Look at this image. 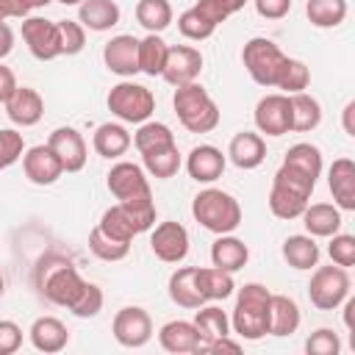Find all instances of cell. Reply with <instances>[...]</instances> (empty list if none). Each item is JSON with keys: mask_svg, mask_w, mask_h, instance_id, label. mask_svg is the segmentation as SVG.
<instances>
[{"mask_svg": "<svg viewBox=\"0 0 355 355\" xmlns=\"http://www.w3.org/2000/svg\"><path fill=\"white\" fill-rule=\"evenodd\" d=\"M172 6L169 0H139L136 3V19L147 33H161L172 25Z\"/></svg>", "mask_w": 355, "mask_h": 355, "instance_id": "cell-38", "label": "cell"}, {"mask_svg": "<svg viewBox=\"0 0 355 355\" xmlns=\"http://www.w3.org/2000/svg\"><path fill=\"white\" fill-rule=\"evenodd\" d=\"M252 6L263 19H283L291 11V0H252Z\"/></svg>", "mask_w": 355, "mask_h": 355, "instance_id": "cell-51", "label": "cell"}, {"mask_svg": "<svg viewBox=\"0 0 355 355\" xmlns=\"http://www.w3.org/2000/svg\"><path fill=\"white\" fill-rule=\"evenodd\" d=\"M349 275L344 266H313L311 283H308V300L316 311H336L349 297Z\"/></svg>", "mask_w": 355, "mask_h": 355, "instance_id": "cell-9", "label": "cell"}, {"mask_svg": "<svg viewBox=\"0 0 355 355\" xmlns=\"http://www.w3.org/2000/svg\"><path fill=\"white\" fill-rule=\"evenodd\" d=\"M352 114H355V100H349L341 111V122H344V133L347 136H355V125H352Z\"/></svg>", "mask_w": 355, "mask_h": 355, "instance_id": "cell-56", "label": "cell"}, {"mask_svg": "<svg viewBox=\"0 0 355 355\" xmlns=\"http://www.w3.org/2000/svg\"><path fill=\"white\" fill-rule=\"evenodd\" d=\"M0 11L6 19H25L28 17V6L22 0H0Z\"/></svg>", "mask_w": 355, "mask_h": 355, "instance_id": "cell-53", "label": "cell"}, {"mask_svg": "<svg viewBox=\"0 0 355 355\" xmlns=\"http://www.w3.org/2000/svg\"><path fill=\"white\" fill-rule=\"evenodd\" d=\"M327 189L338 211H355V161L336 158L327 169Z\"/></svg>", "mask_w": 355, "mask_h": 355, "instance_id": "cell-19", "label": "cell"}, {"mask_svg": "<svg viewBox=\"0 0 355 355\" xmlns=\"http://www.w3.org/2000/svg\"><path fill=\"white\" fill-rule=\"evenodd\" d=\"M197 286L205 302H222L236 291L233 275L216 266H197Z\"/></svg>", "mask_w": 355, "mask_h": 355, "instance_id": "cell-34", "label": "cell"}, {"mask_svg": "<svg viewBox=\"0 0 355 355\" xmlns=\"http://www.w3.org/2000/svg\"><path fill=\"white\" fill-rule=\"evenodd\" d=\"M58 31V53L61 55H78L86 47V28L75 19H55Z\"/></svg>", "mask_w": 355, "mask_h": 355, "instance_id": "cell-42", "label": "cell"}, {"mask_svg": "<svg viewBox=\"0 0 355 355\" xmlns=\"http://www.w3.org/2000/svg\"><path fill=\"white\" fill-rule=\"evenodd\" d=\"M55 3H64V6H78L80 0H55Z\"/></svg>", "mask_w": 355, "mask_h": 355, "instance_id": "cell-58", "label": "cell"}, {"mask_svg": "<svg viewBox=\"0 0 355 355\" xmlns=\"http://www.w3.org/2000/svg\"><path fill=\"white\" fill-rule=\"evenodd\" d=\"M280 252H283V261H286L291 269H300V272L313 269V266L319 263V255H322L316 239L308 236V233H294V236H288V239L283 241Z\"/></svg>", "mask_w": 355, "mask_h": 355, "instance_id": "cell-31", "label": "cell"}, {"mask_svg": "<svg viewBox=\"0 0 355 355\" xmlns=\"http://www.w3.org/2000/svg\"><path fill=\"white\" fill-rule=\"evenodd\" d=\"M97 227H100L105 236L116 239V241H133V236L144 233L141 225L136 222V216H133L122 202L105 208L103 216H100V222H97Z\"/></svg>", "mask_w": 355, "mask_h": 355, "instance_id": "cell-33", "label": "cell"}, {"mask_svg": "<svg viewBox=\"0 0 355 355\" xmlns=\"http://www.w3.org/2000/svg\"><path fill=\"white\" fill-rule=\"evenodd\" d=\"M283 164L294 166L297 172L308 175L311 180H319V175H322V150L316 144H311V141H297L283 155Z\"/></svg>", "mask_w": 355, "mask_h": 355, "instance_id": "cell-37", "label": "cell"}, {"mask_svg": "<svg viewBox=\"0 0 355 355\" xmlns=\"http://www.w3.org/2000/svg\"><path fill=\"white\" fill-rule=\"evenodd\" d=\"M150 250L164 263H180L189 255V230L180 222H158L150 227Z\"/></svg>", "mask_w": 355, "mask_h": 355, "instance_id": "cell-12", "label": "cell"}, {"mask_svg": "<svg viewBox=\"0 0 355 355\" xmlns=\"http://www.w3.org/2000/svg\"><path fill=\"white\" fill-rule=\"evenodd\" d=\"M208 352H211V355H216V352H241V344L233 341L230 336H222V338H216V341L208 347Z\"/></svg>", "mask_w": 355, "mask_h": 355, "instance_id": "cell-55", "label": "cell"}, {"mask_svg": "<svg viewBox=\"0 0 355 355\" xmlns=\"http://www.w3.org/2000/svg\"><path fill=\"white\" fill-rule=\"evenodd\" d=\"M202 72V53L191 44H172L166 53V64L161 78L169 86H183V83H194Z\"/></svg>", "mask_w": 355, "mask_h": 355, "instance_id": "cell-13", "label": "cell"}, {"mask_svg": "<svg viewBox=\"0 0 355 355\" xmlns=\"http://www.w3.org/2000/svg\"><path fill=\"white\" fill-rule=\"evenodd\" d=\"M103 302H105L103 288H100L97 283H86L80 300L72 305V316H78V319H92V316H97V313L103 311Z\"/></svg>", "mask_w": 355, "mask_h": 355, "instance_id": "cell-49", "label": "cell"}, {"mask_svg": "<svg viewBox=\"0 0 355 355\" xmlns=\"http://www.w3.org/2000/svg\"><path fill=\"white\" fill-rule=\"evenodd\" d=\"M327 255H330V261L336 263V266H344V269H349L352 263H355V236H349V233H333L330 236V244H327Z\"/></svg>", "mask_w": 355, "mask_h": 355, "instance_id": "cell-48", "label": "cell"}, {"mask_svg": "<svg viewBox=\"0 0 355 355\" xmlns=\"http://www.w3.org/2000/svg\"><path fill=\"white\" fill-rule=\"evenodd\" d=\"M119 19H122V11L114 0H80L78 3V22L86 31L105 33V31L116 28Z\"/></svg>", "mask_w": 355, "mask_h": 355, "instance_id": "cell-25", "label": "cell"}, {"mask_svg": "<svg viewBox=\"0 0 355 355\" xmlns=\"http://www.w3.org/2000/svg\"><path fill=\"white\" fill-rule=\"evenodd\" d=\"M89 250H92V255L94 258H100V261H122V258H128V252H130V241H116V239H111V236H105L97 225L89 230Z\"/></svg>", "mask_w": 355, "mask_h": 355, "instance_id": "cell-41", "label": "cell"}, {"mask_svg": "<svg viewBox=\"0 0 355 355\" xmlns=\"http://www.w3.org/2000/svg\"><path fill=\"white\" fill-rule=\"evenodd\" d=\"M286 53L266 36H252L250 42H244L241 47V64L244 69L250 72V78L258 83V86H266V89H275L277 86V78L286 67Z\"/></svg>", "mask_w": 355, "mask_h": 355, "instance_id": "cell-7", "label": "cell"}, {"mask_svg": "<svg viewBox=\"0 0 355 355\" xmlns=\"http://www.w3.org/2000/svg\"><path fill=\"white\" fill-rule=\"evenodd\" d=\"M166 53H169V44L161 39V33H147L144 39H139V72L150 78L161 75L166 64Z\"/></svg>", "mask_w": 355, "mask_h": 355, "instance_id": "cell-35", "label": "cell"}, {"mask_svg": "<svg viewBox=\"0 0 355 355\" xmlns=\"http://www.w3.org/2000/svg\"><path fill=\"white\" fill-rule=\"evenodd\" d=\"M22 153H25L22 133L14 128H0V169H8L17 161H22Z\"/></svg>", "mask_w": 355, "mask_h": 355, "instance_id": "cell-46", "label": "cell"}, {"mask_svg": "<svg viewBox=\"0 0 355 355\" xmlns=\"http://www.w3.org/2000/svg\"><path fill=\"white\" fill-rule=\"evenodd\" d=\"M316 189V180H311L308 175L297 172L288 164H280V169L272 178V189H269V211L277 219H297L305 205L311 202V194Z\"/></svg>", "mask_w": 355, "mask_h": 355, "instance_id": "cell-3", "label": "cell"}, {"mask_svg": "<svg viewBox=\"0 0 355 355\" xmlns=\"http://www.w3.org/2000/svg\"><path fill=\"white\" fill-rule=\"evenodd\" d=\"M25 6H28V11H33V8H44V6H50V3H55V0H22Z\"/></svg>", "mask_w": 355, "mask_h": 355, "instance_id": "cell-57", "label": "cell"}, {"mask_svg": "<svg viewBox=\"0 0 355 355\" xmlns=\"http://www.w3.org/2000/svg\"><path fill=\"white\" fill-rule=\"evenodd\" d=\"M22 172L36 186H53L64 175V166L47 144H36L22 153Z\"/></svg>", "mask_w": 355, "mask_h": 355, "instance_id": "cell-17", "label": "cell"}, {"mask_svg": "<svg viewBox=\"0 0 355 355\" xmlns=\"http://www.w3.org/2000/svg\"><path fill=\"white\" fill-rule=\"evenodd\" d=\"M191 216L214 236H222V233H233L241 225V205L230 191L202 189L191 200Z\"/></svg>", "mask_w": 355, "mask_h": 355, "instance_id": "cell-5", "label": "cell"}, {"mask_svg": "<svg viewBox=\"0 0 355 355\" xmlns=\"http://www.w3.org/2000/svg\"><path fill=\"white\" fill-rule=\"evenodd\" d=\"M47 147L58 155L64 172H80L86 166V158H89V147H86V139L80 130L69 128V125H61L50 133L47 139Z\"/></svg>", "mask_w": 355, "mask_h": 355, "instance_id": "cell-14", "label": "cell"}, {"mask_svg": "<svg viewBox=\"0 0 355 355\" xmlns=\"http://www.w3.org/2000/svg\"><path fill=\"white\" fill-rule=\"evenodd\" d=\"M28 336H31L33 349L47 352V355L61 352L69 344V330H67V324L58 316H39V319H33Z\"/></svg>", "mask_w": 355, "mask_h": 355, "instance_id": "cell-23", "label": "cell"}, {"mask_svg": "<svg viewBox=\"0 0 355 355\" xmlns=\"http://www.w3.org/2000/svg\"><path fill=\"white\" fill-rule=\"evenodd\" d=\"M22 347V327L11 319H0V355H14Z\"/></svg>", "mask_w": 355, "mask_h": 355, "instance_id": "cell-50", "label": "cell"}, {"mask_svg": "<svg viewBox=\"0 0 355 355\" xmlns=\"http://www.w3.org/2000/svg\"><path fill=\"white\" fill-rule=\"evenodd\" d=\"M288 108H291V133H311L322 125V105L313 94L308 92L288 94Z\"/></svg>", "mask_w": 355, "mask_h": 355, "instance_id": "cell-32", "label": "cell"}, {"mask_svg": "<svg viewBox=\"0 0 355 355\" xmlns=\"http://www.w3.org/2000/svg\"><path fill=\"white\" fill-rule=\"evenodd\" d=\"M194 327H197V338H200V349L197 352H208V347L222 338V336H230V316L219 308V305H208L202 302L194 313Z\"/></svg>", "mask_w": 355, "mask_h": 355, "instance_id": "cell-22", "label": "cell"}, {"mask_svg": "<svg viewBox=\"0 0 355 355\" xmlns=\"http://www.w3.org/2000/svg\"><path fill=\"white\" fill-rule=\"evenodd\" d=\"M247 261H250V247L233 233H222L211 244V266H216V269L236 275L239 269L247 266Z\"/></svg>", "mask_w": 355, "mask_h": 355, "instance_id": "cell-24", "label": "cell"}, {"mask_svg": "<svg viewBox=\"0 0 355 355\" xmlns=\"http://www.w3.org/2000/svg\"><path fill=\"white\" fill-rule=\"evenodd\" d=\"M305 17L313 28H338L347 19V0H308Z\"/></svg>", "mask_w": 355, "mask_h": 355, "instance_id": "cell-39", "label": "cell"}, {"mask_svg": "<svg viewBox=\"0 0 355 355\" xmlns=\"http://www.w3.org/2000/svg\"><path fill=\"white\" fill-rule=\"evenodd\" d=\"M133 144H136V150H139V155L141 153H153V150H164V147H172L175 144V133H172V128L169 125H164V122H141L139 125V130L133 133Z\"/></svg>", "mask_w": 355, "mask_h": 355, "instance_id": "cell-40", "label": "cell"}, {"mask_svg": "<svg viewBox=\"0 0 355 355\" xmlns=\"http://www.w3.org/2000/svg\"><path fill=\"white\" fill-rule=\"evenodd\" d=\"M172 108H175L180 125L189 133H211L219 125V105L214 103V97L208 94V89L200 86L197 80L194 83L175 86Z\"/></svg>", "mask_w": 355, "mask_h": 355, "instance_id": "cell-4", "label": "cell"}, {"mask_svg": "<svg viewBox=\"0 0 355 355\" xmlns=\"http://www.w3.org/2000/svg\"><path fill=\"white\" fill-rule=\"evenodd\" d=\"M86 277L69 263V261H50L39 269V291L47 302L61 305L67 311H72V305L80 300L83 288H86Z\"/></svg>", "mask_w": 355, "mask_h": 355, "instance_id": "cell-6", "label": "cell"}, {"mask_svg": "<svg viewBox=\"0 0 355 355\" xmlns=\"http://www.w3.org/2000/svg\"><path fill=\"white\" fill-rule=\"evenodd\" d=\"M17 75H14V69L11 67H3L0 64V105H6V100L17 92Z\"/></svg>", "mask_w": 355, "mask_h": 355, "instance_id": "cell-52", "label": "cell"}, {"mask_svg": "<svg viewBox=\"0 0 355 355\" xmlns=\"http://www.w3.org/2000/svg\"><path fill=\"white\" fill-rule=\"evenodd\" d=\"M302 322V313H300V305L288 297V294H272L269 300V336H291L297 333Z\"/></svg>", "mask_w": 355, "mask_h": 355, "instance_id": "cell-29", "label": "cell"}, {"mask_svg": "<svg viewBox=\"0 0 355 355\" xmlns=\"http://www.w3.org/2000/svg\"><path fill=\"white\" fill-rule=\"evenodd\" d=\"M22 42L28 44L31 55L39 61H53L58 58V31L53 19L44 17H25L22 19Z\"/></svg>", "mask_w": 355, "mask_h": 355, "instance_id": "cell-15", "label": "cell"}, {"mask_svg": "<svg viewBox=\"0 0 355 355\" xmlns=\"http://www.w3.org/2000/svg\"><path fill=\"white\" fill-rule=\"evenodd\" d=\"M166 291L175 305L189 308V311H197L205 302L197 286V266H178L166 280Z\"/></svg>", "mask_w": 355, "mask_h": 355, "instance_id": "cell-26", "label": "cell"}, {"mask_svg": "<svg viewBox=\"0 0 355 355\" xmlns=\"http://www.w3.org/2000/svg\"><path fill=\"white\" fill-rule=\"evenodd\" d=\"M6 114L17 128H33L44 116V97L31 86H17L6 100Z\"/></svg>", "mask_w": 355, "mask_h": 355, "instance_id": "cell-20", "label": "cell"}, {"mask_svg": "<svg viewBox=\"0 0 355 355\" xmlns=\"http://www.w3.org/2000/svg\"><path fill=\"white\" fill-rule=\"evenodd\" d=\"M178 31H180L186 39H191V42H205V39L214 36L216 25H211L205 17H200V14L194 11V6H191V8H186V11L178 17Z\"/></svg>", "mask_w": 355, "mask_h": 355, "instance_id": "cell-45", "label": "cell"}, {"mask_svg": "<svg viewBox=\"0 0 355 355\" xmlns=\"http://www.w3.org/2000/svg\"><path fill=\"white\" fill-rule=\"evenodd\" d=\"M311 83V69L300 61V58H286V67L277 78V86L283 94H297V92H305Z\"/></svg>", "mask_w": 355, "mask_h": 355, "instance_id": "cell-43", "label": "cell"}, {"mask_svg": "<svg viewBox=\"0 0 355 355\" xmlns=\"http://www.w3.org/2000/svg\"><path fill=\"white\" fill-rule=\"evenodd\" d=\"M158 344L166 352L183 355V352H197L200 349V338H197V327L194 322L186 319H172L158 330Z\"/></svg>", "mask_w": 355, "mask_h": 355, "instance_id": "cell-30", "label": "cell"}, {"mask_svg": "<svg viewBox=\"0 0 355 355\" xmlns=\"http://www.w3.org/2000/svg\"><path fill=\"white\" fill-rule=\"evenodd\" d=\"M227 161L239 169H258L263 161H266V141L261 133H252V130H241L230 139L227 144Z\"/></svg>", "mask_w": 355, "mask_h": 355, "instance_id": "cell-21", "label": "cell"}, {"mask_svg": "<svg viewBox=\"0 0 355 355\" xmlns=\"http://www.w3.org/2000/svg\"><path fill=\"white\" fill-rule=\"evenodd\" d=\"M133 144V136L128 133V128L122 122H103L97 125L94 136H92V147L97 155L114 161V158H122Z\"/></svg>", "mask_w": 355, "mask_h": 355, "instance_id": "cell-27", "label": "cell"}, {"mask_svg": "<svg viewBox=\"0 0 355 355\" xmlns=\"http://www.w3.org/2000/svg\"><path fill=\"white\" fill-rule=\"evenodd\" d=\"M0 22H6V17H3V11H0Z\"/></svg>", "mask_w": 355, "mask_h": 355, "instance_id": "cell-60", "label": "cell"}, {"mask_svg": "<svg viewBox=\"0 0 355 355\" xmlns=\"http://www.w3.org/2000/svg\"><path fill=\"white\" fill-rule=\"evenodd\" d=\"M14 50V31L8 22H0V61Z\"/></svg>", "mask_w": 355, "mask_h": 355, "instance_id": "cell-54", "label": "cell"}, {"mask_svg": "<svg viewBox=\"0 0 355 355\" xmlns=\"http://www.w3.org/2000/svg\"><path fill=\"white\" fill-rule=\"evenodd\" d=\"M180 164H183V158H180L178 144L164 147V150H153V153H141V169L150 178H158V180L175 178L178 169H180Z\"/></svg>", "mask_w": 355, "mask_h": 355, "instance_id": "cell-36", "label": "cell"}, {"mask_svg": "<svg viewBox=\"0 0 355 355\" xmlns=\"http://www.w3.org/2000/svg\"><path fill=\"white\" fill-rule=\"evenodd\" d=\"M111 333H114L116 344H122L128 349H139L153 338V319L141 305H125L116 311V316L111 322Z\"/></svg>", "mask_w": 355, "mask_h": 355, "instance_id": "cell-10", "label": "cell"}, {"mask_svg": "<svg viewBox=\"0 0 355 355\" xmlns=\"http://www.w3.org/2000/svg\"><path fill=\"white\" fill-rule=\"evenodd\" d=\"M255 128L263 136H283L291 133V108H288V94L275 92V94H263L255 103L252 111Z\"/></svg>", "mask_w": 355, "mask_h": 355, "instance_id": "cell-11", "label": "cell"}, {"mask_svg": "<svg viewBox=\"0 0 355 355\" xmlns=\"http://www.w3.org/2000/svg\"><path fill=\"white\" fill-rule=\"evenodd\" d=\"M225 166H227V155L219 147H214V144H197L186 155V172L197 183H214V180H219L222 172H225Z\"/></svg>", "mask_w": 355, "mask_h": 355, "instance_id": "cell-18", "label": "cell"}, {"mask_svg": "<svg viewBox=\"0 0 355 355\" xmlns=\"http://www.w3.org/2000/svg\"><path fill=\"white\" fill-rule=\"evenodd\" d=\"M305 352L308 355H338L341 352V338L333 327H319L305 338Z\"/></svg>", "mask_w": 355, "mask_h": 355, "instance_id": "cell-47", "label": "cell"}, {"mask_svg": "<svg viewBox=\"0 0 355 355\" xmlns=\"http://www.w3.org/2000/svg\"><path fill=\"white\" fill-rule=\"evenodd\" d=\"M300 216L308 236L313 239H330L333 233L341 230V211L333 202H308Z\"/></svg>", "mask_w": 355, "mask_h": 355, "instance_id": "cell-28", "label": "cell"}, {"mask_svg": "<svg viewBox=\"0 0 355 355\" xmlns=\"http://www.w3.org/2000/svg\"><path fill=\"white\" fill-rule=\"evenodd\" d=\"M105 105L108 111L119 119V122H128V125H141L153 116L155 111V94L136 83V80H119L116 86H111L108 97H105Z\"/></svg>", "mask_w": 355, "mask_h": 355, "instance_id": "cell-8", "label": "cell"}, {"mask_svg": "<svg viewBox=\"0 0 355 355\" xmlns=\"http://www.w3.org/2000/svg\"><path fill=\"white\" fill-rule=\"evenodd\" d=\"M244 3H247V0H197V3H194V11H197L200 17H205L211 25L219 28L227 17H233L236 11H241Z\"/></svg>", "mask_w": 355, "mask_h": 355, "instance_id": "cell-44", "label": "cell"}, {"mask_svg": "<svg viewBox=\"0 0 355 355\" xmlns=\"http://www.w3.org/2000/svg\"><path fill=\"white\" fill-rule=\"evenodd\" d=\"M103 61H105L108 72H114L119 78H133L139 72V39L130 33L111 36L103 47Z\"/></svg>", "mask_w": 355, "mask_h": 355, "instance_id": "cell-16", "label": "cell"}, {"mask_svg": "<svg viewBox=\"0 0 355 355\" xmlns=\"http://www.w3.org/2000/svg\"><path fill=\"white\" fill-rule=\"evenodd\" d=\"M6 294V280H3V275H0V297Z\"/></svg>", "mask_w": 355, "mask_h": 355, "instance_id": "cell-59", "label": "cell"}, {"mask_svg": "<svg viewBox=\"0 0 355 355\" xmlns=\"http://www.w3.org/2000/svg\"><path fill=\"white\" fill-rule=\"evenodd\" d=\"M269 300L272 291L263 283H244L236 291L230 330L244 341H258L269 336Z\"/></svg>", "mask_w": 355, "mask_h": 355, "instance_id": "cell-2", "label": "cell"}, {"mask_svg": "<svg viewBox=\"0 0 355 355\" xmlns=\"http://www.w3.org/2000/svg\"><path fill=\"white\" fill-rule=\"evenodd\" d=\"M105 186L116 197V202H122L136 216V222L141 225V230H150L155 225L153 189H150L147 172L139 164H133V161H116L108 169V175H105Z\"/></svg>", "mask_w": 355, "mask_h": 355, "instance_id": "cell-1", "label": "cell"}]
</instances>
